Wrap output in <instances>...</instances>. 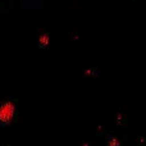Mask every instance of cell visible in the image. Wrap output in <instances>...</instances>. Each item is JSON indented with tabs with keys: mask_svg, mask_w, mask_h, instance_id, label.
<instances>
[{
	"mask_svg": "<svg viewBox=\"0 0 146 146\" xmlns=\"http://www.w3.org/2000/svg\"><path fill=\"white\" fill-rule=\"evenodd\" d=\"M13 114H14V105L12 103H5L0 106V121L8 123L12 121Z\"/></svg>",
	"mask_w": 146,
	"mask_h": 146,
	"instance_id": "obj_1",
	"label": "cell"
},
{
	"mask_svg": "<svg viewBox=\"0 0 146 146\" xmlns=\"http://www.w3.org/2000/svg\"><path fill=\"white\" fill-rule=\"evenodd\" d=\"M38 44L41 46H48L50 44V36H49V33H42V35L38 36Z\"/></svg>",
	"mask_w": 146,
	"mask_h": 146,
	"instance_id": "obj_2",
	"label": "cell"
},
{
	"mask_svg": "<svg viewBox=\"0 0 146 146\" xmlns=\"http://www.w3.org/2000/svg\"><path fill=\"white\" fill-rule=\"evenodd\" d=\"M118 145H119V141L117 139L110 140V142H109V146H118Z\"/></svg>",
	"mask_w": 146,
	"mask_h": 146,
	"instance_id": "obj_3",
	"label": "cell"
}]
</instances>
